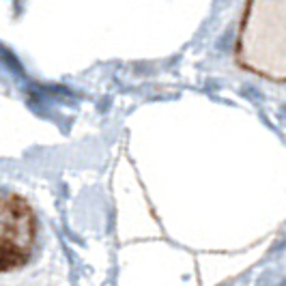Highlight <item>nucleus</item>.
<instances>
[{"mask_svg": "<svg viewBox=\"0 0 286 286\" xmlns=\"http://www.w3.org/2000/svg\"><path fill=\"white\" fill-rule=\"evenodd\" d=\"M37 246V215L24 196L0 189V273L22 269Z\"/></svg>", "mask_w": 286, "mask_h": 286, "instance_id": "1", "label": "nucleus"}]
</instances>
